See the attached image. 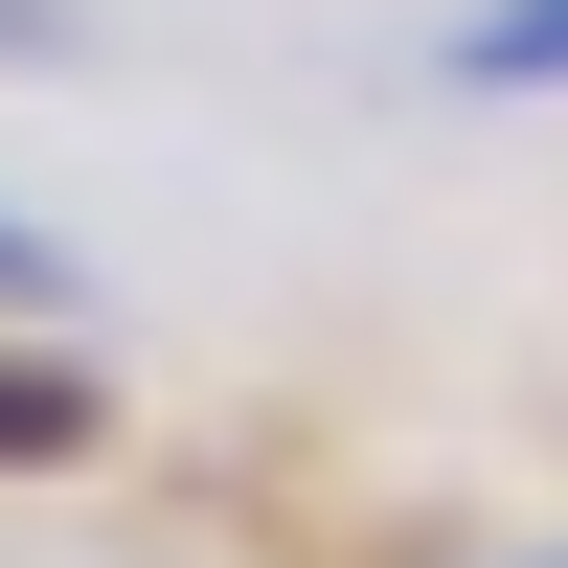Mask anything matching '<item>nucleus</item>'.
Returning <instances> with one entry per match:
<instances>
[{
	"label": "nucleus",
	"mask_w": 568,
	"mask_h": 568,
	"mask_svg": "<svg viewBox=\"0 0 568 568\" xmlns=\"http://www.w3.org/2000/svg\"><path fill=\"white\" fill-rule=\"evenodd\" d=\"M45 455H91V364H69V318H45V342H0V478H45Z\"/></svg>",
	"instance_id": "1"
},
{
	"label": "nucleus",
	"mask_w": 568,
	"mask_h": 568,
	"mask_svg": "<svg viewBox=\"0 0 568 568\" xmlns=\"http://www.w3.org/2000/svg\"><path fill=\"white\" fill-rule=\"evenodd\" d=\"M455 91H568V0H478L455 23Z\"/></svg>",
	"instance_id": "2"
},
{
	"label": "nucleus",
	"mask_w": 568,
	"mask_h": 568,
	"mask_svg": "<svg viewBox=\"0 0 568 568\" xmlns=\"http://www.w3.org/2000/svg\"><path fill=\"white\" fill-rule=\"evenodd\" d=\"M0 318H91V273H69V251H45V227H23V205H0Z\"/></svg>",
	"instance_id": "3"
},
{
	"label": "nucleus",
	"mask_w": 568,
	"mask_h": 568,
	"mask_svg": "<svg viewBox=\"0 0 568 568\" xmlns=\"http://www.w3.org/2000/svg\"><path fill=\"white\" fill-rule=\"evenodd\" d=\"M45 45H69V0H0V69H45Z\"/></svg>",
	"instance_id": "4"
},
{
	"label": "nucleus",
	"mask_w": 568,
	"mask_h": 568,
	"mask_svg": "<svg viewBox=\"0 0 568 568\" xmlns=\"http://www.w3.org/2000/svg\"><path fill=\"white\" fill-rule=\"evenodd\" d=\"M546 568H568V546H546Z\"/></svg>",
	"instance_id": "5"
}]
</instances>
